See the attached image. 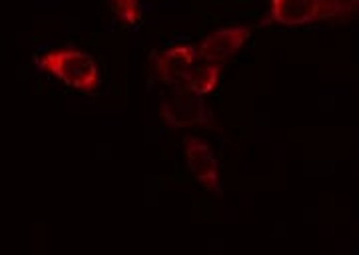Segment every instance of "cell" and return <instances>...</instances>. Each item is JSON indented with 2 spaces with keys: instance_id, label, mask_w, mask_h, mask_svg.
<instances>
[{
  "instance_id": "obj_2",
  "label": "cell",
  "mask_w": 359,
  "mask_h": 255,
  "mask_svg": "<svg viewBox=\"0 0 359 255\" xmlns=\"http://www.w3.org/2000/svg\"><path fill=\"white\" fill-rule=\"evenodd\" d=\"M245 36H250V32L245 28H222L204 40L200 52L208 62L226 60L244 44Z\"/></svg>"
},
{
  "instance_id": "obj_3",
  "label": "cell",
  "mask_w": 359,
  "mask_h": 255,
  "mask_svg": "<svg viewBox=\"0 0 359 255\" xmlns=\"http://www.w3.org/2000/svg\"><path fill=\"white\" fill-rule=\"evenodd\" d=\"M273 18L283 25H304L321 14L320 0H273Z\"/></svg>"
},
{
  "instance_id": "obj_1",
  "label": "cell",
  "mask_w": 359,
  "mask_h": 255,
  "mask_svg": "<svg viewBox=\"0 0 359 255\" xmlns=\"http://www.w3.org/2000/svg\"><path fill=\"white\" fill-rule=\"evenodd\" d=\"M42 68L58 78V82L84 94L96 90L100 84V70L96 60L88 52L78 48H58L44 54Z\"/></svg>"
},
{
  "instance_id": "obj_4",
  "label": "cell",
  "mask_w": 359,
  "mask_h": 255,
  "mask_svg": "<svg viewBox=\"0 0 359 255\" xmlns=\"http://www.w3.org/2000/svg\"><path fill=\"white\" fill-rule=\"evenodd\" d=\"M192 58L194 54L188 46L186 48H174L164 56V62L160 64V70L164 72V78L168 82H176V78L182 76V72L190 70Z\"/></svg>"
}]
</instances>
